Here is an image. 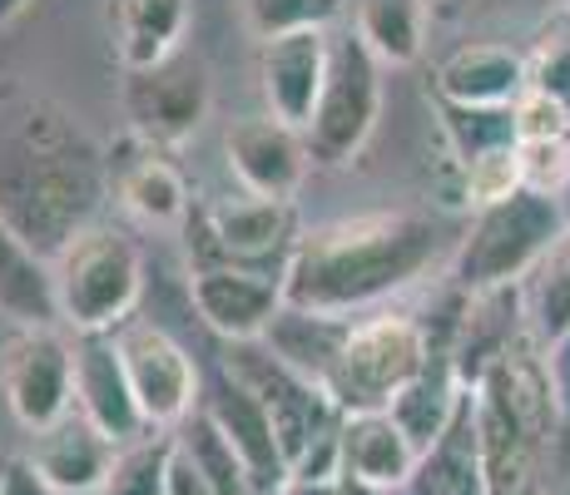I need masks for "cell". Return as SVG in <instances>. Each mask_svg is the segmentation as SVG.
Wrapping results in <instances>:
<instances>
[{
	"label": "cell",
	"mask_w": 570,
	"mask_h": 495,
	"mask_svg": "<svg viewBox=\"0 0 570 495\" xmlns=\"http://www.w3.org/2000/svg\"><path fill=\"white\" fill-rule=\"evenodd\" d=\"M105 204V159L65 109L26 105L0 135V224L60 258Z\"/></svg>",
	"instance_id": "1"
},
{
	"label": "cell",
	"mask_w": 570,
	"mask_h": 495,
	"mask_svg": "<svg viewBox=\"0 0 570 495\" xmlns=\"http://www.w3.org/2000/svg\"><path fill=\"white\" fill-rule=\"evenodd\" d=\"M436 224L426 214H357L333 218L298 234L283 268V303L313 313L353 317L412 278H422L436 258Z\"/></svg>",
	"instance_id": "2"
},
{
	"label": "cell",
	"mask_w": 570,
	"mask_h": 495,
	"mask_svg": "<svg viewBox=\"0 0 570 495\" xmlns=\"http://www.w3.org/2000/svg\"><path fill=\"white\" fill-rule=\"evenodd\" d=\"M561 426L551 367L535 337H517L476 387L481 495H546V451Z\"/></svg>",
	"instance_id": "3"
},
{
	"label": "cell",
	"mask_w": 570,
	"mask_h": 495,
	"mask_svg": "<svg viewBox=\"0 0 570 495\" xmlns=\"http://www.w3.org/2000/svg\"><path fill=\"white\" fill-rule=\"evenodd\" d=\"M60 317L75 333H115L135 317L145 293V258L139 244L119 228H80L55 258Z\"/></svg>",
	"instance_id": "4"
},
{
	"label": "cell",
	"mask_w": 570,
	"mask_h": 495,
	"mask_svg": "<svg viewBox=\"0 0 570 495\" xmlns=\"http://www.w3.org/2000/svg\"><path fill=\"white\" fill-rule=\"evenodd\" d=\"M566 214L561 198L541 194V189H517L501 204L481 208L471 234L456 248L452 278L462 283L466 293L481 288H501V283H517L525 268L546 258L556 244L566 238Z\"/></svg>",
	"instance_id": "5"
},
{
	"label": "cell",
	"mask_w": 570,
	"mask_h": 495,
	"mask_svg": "<svg viewBox=\"0 0 570 495\" xmlns=\"http://www.w3.org/2000/svg\"><path fill=\"white\" fill-rule=\"evenodd\" d=\"M436 357L432 337L422 323L402 313H377L367 323H353L343 352H337L333 372H327L323 392L337 402V412H387L402 387H412Z\"/></svg>",
	"instance_id": "6"
},
{
	"label": "cell",
	"mask_w": 570,
	"mask_h": 495,
	"mask_svg": "<svg viewBox=\"0 0 570 495\" xmlns=\"http://www.w3.org/2000/svg\"><path fill=\"white\" fill-rule=\"evenodd\" d=\"M382 109V60L363 46V36H333V65H327V85L317 99L308 129V159L323 169L353 164V154L367 145L372 125Z\"/></svg>",
	"instance_id": "7"
},
{
	"label": "cell",
	"mask_w": 570,
	"mask_h": 495,
	"mask_svg": "<svg viewBox=\"0 0 570 495\" xmlns=\"http://www.w3.org/2000/svg\"><path fill=\"white\" fill-rule=\"evenodd\" d=\"M218 367H224L234 382H244V387L268 406L273 432H278V446H283V456H288V471L298 466V456L317 442V436H327V432L343 426V412H337L333 396L317 387V382L298 377L293 367H283L263 337L228 343Z\"/></svg>",
	"instance_id": "8"
},
{
	"label": "cell",
	"mask_w": 570,
	"mask_h": 495,
	"mask_svg": "<svg viewBox=\"0 0 570 495\" xmlns=\"http://www.w3.org/2000/svg\"><path fill=\"white\" fill-rule=\"evenodd\" d=\"M208 105H214L208 65L184 46L149 70H125V119L135 139L155 149H174L199 135Z\"/></svg>",
	"instance_id": "9"
},
{
	"label": "cell",
	"mask_w": 570,
	"mask_h": 495,
	"mask_svg": "<svg viewBox=\"0 0 570 495\" xmlns=\"http://www.w3.org/2000/svg\"><path fill=\"white\" fill-rule=\"evenodd\" d=\"M298 244V214L293 198H234V204H214L199 218V248H194V268H258L278 273L288 268V253Z\"/></svg>",
	"instance_id": "10"
},
{
	"label": "cell",
	"mask_w": 570,
	"mask_h": 495,
	"mask_svg": "<svg viewBox=\"0 0 570 495\" xmlns=\"http://www.w3.org/2000/svg\"><path fill=\"white\" fill-rule=\"evenodd\" d=\"M119 357H125L129 387L139 396V412L155 432H169L184 416L199 406L204 382L199 367H194L189 347L159 323H145V317H129L125 327H115Z\"/></svg>",
	"instance_id": "11"
},
{
	"label": "cell",
	"mask_w": 570,
	"mask_h": 495,
	"mask_svg": "<svg viewBox=\"0 0 570 495\" xmlns=\"http://www.w3.org/2000/svg\"><path fill=\"white\" fill-rule=\"evenodd\" d=\"M0 392L26 432H46L75 412V347L55 327H20L0 357Z\"/></svg>",
	"instance_id": "12"
},
{
	"label": "cell",
	"mask_w": 570,
	"mask_h": 495,
	"mask_svg": "<svg viewBox=\"0 0 570 495\" xmlns=\"http://www.w3.org/2000/svg\"><path fill=\"white\" fill-rule=\"evenodd\" d=\"M224 154L244 194L293 198L308 179V139L278 115H244L224 129Z\"/></svg>",
	"instance_id": "13"
},
{
	"label": "cell",
	"mask_w": 570,
	"mask_h": 495,
	"mask_svg": "<svg viewBox=\"0 0 570 495\" xmlns=\"http://www.w3.org/2000/svg\"><path fill=\"white\" fill-rule=\"evenodd\" d=\"M327 65H333V30L327 26L288 30V36L263 40L258 80H263V99H268V115H278L293 129H308L327 85Z\"/></svg>",
	"instance_id": "14"
},
{
	"label": "cell",
	"mask_w": 570,
	"mask_h": 495,
	"mask_svg": "<svg viewBox=\"0 0 570 495\" xmlns=\"http://www.w3.org/2000/svg\"><path fill=\"white\" fill-rule=\"evenodd\" d=\"M199 406L224 426V436L234 442L238 461L248 466V481H254V495H283V486L293 481L288 456L278 446V432H273V416L268 406L258 402L244 382H234L224 367L204 382Z\"/></svg>",
	"instance_id": "15"
},
{
	"label": "cell",
	"mask_w": 570,
	"mask_h": 495,
	"mask_svg": "<svg viewBox=\"0 0 570 495\" xmlns=\"http://www.w3.org/2000/svg\"><path fill=\"white\" fill-rule=\"evenodd\" d=\"M75 412L90 416L115 446H129L145 432H155L139 412L135 387H129L115 333H80V343H75Z\"/></svg>",
	"instance_id": "16"
},
{
	"label": "cell",
	"mask_w": 570,
	"mask_h": 495,
	"mask_svg": "<svg viewBox=\"0 0 570 495\" xmlns=\"http://www.w3.org/2000/svg\"><path fill=\"white\" fill-rule=\"evenodd\" d=\"M189 297L224 343H248V337L268 333L273 313L283 307V278L278 273L218 263V268H194Z\"/></svg>",
	"instance_id": "17"
},
{
	"label": "cell",
	"mask_w": 570,
	"mask_h": 495,
	"mask_svg": "<svg viewBox=\"0 0 570 495\" xmlns=\"http://www.w3.org/2000/svg\"><path fill=\"white\" fill-rule=\"evenodd\" d=\"M115 456H119V446L85 412H70L55 426H46V432H36V451H30L40 476L60 495H95L105 486Z\"/></svg>",
	"instance_id": "18"
},
{
	"label": "cell",
	"mask_w": 570,
	"mask_h": 495,
	"mask_svg": "<svg viewBox=\"0 0 570 495\" xmlns=\"http://www.w3.org/2000/svg\"><path fill=\"white\" fill-rule=\"evenodd\" d=\"M521 293L517 283H501V288H481L471 293L466 317L456 327V347H452V367L462 377V387L476 392L481 377L507 357V347L521 337Z\"/></svg>",
	"instance_id": "19"
},
{
	"label": "cell",
	"mask_w": 570,
	"mask_h": 495,
	"mask_svg": "<svg viewBox=\"0 0 570 495\" xmlns=\"http://www.w3.org/2000/svg\"><path fill=\"white\" fill-rule=\"evenodd\" d=\"M0 317L16 327H55L60 317V288H55V258L30 248L16 228L0 224Z\"/></svg>",
	"instance_id": "20"
},
{
	"label": "cell",
	"mask_w": 570,
	"mask_h": 495,
	"mask_svg": "<svg viewBox=\"0 0 570 495\" xmlns=\"http://www.w3.org/2000/svg\"><path fill=\"white\" fill-rule=\"evenodd\" d=\"M407 495H481V432H476V392L462 396L452 426L416 456Z\"/></svg>",
	"instance_id": "21"
},
{
	"label": "cell",
	"mask_w": 570,
	"mask_h": 495,
	"mask_svg": "<svg viewBox=\"0 0 570 495\" xmlns=\"http://www.w3.org/2000/svg\"><path fill=\"white\" fill-rule=\"evenodd\" d=\"M347 333H353V317H333V313H313V307L283 303L278 313H273L263 343H268V352L283 362V367H293L298 377H308L323 387L333 362H337V352L347 343Z\"/></svg>",
	"instance_id": "22"
},
{
	"label": "cell",
	"mask_w": 570,
	"mask_h": 495,
	"mask_svg": "<svg viewBox=\"0 0 570 495\" xmlns=\"http://www.w3.org/2000/svg\"><path fill=\"white\" fill-rule=\"evenodd\" d=\"M343 471L367 486L402 491L416 471V446L392 412H353L343 416Z\"/></svg>",
	"instance_id": "23"
},
{
	"label": "cell",
	"mask_w": 570,
	"mask_h": 495,
	"mask_svg": "<svg viewBox=\"0 0 570 495\" xmlns=\"http://www.w3.org/2000/svg\"><path fill=\"white\" fill-rule=\"evenodd\" d=\"M525 85V60L507 46H466L436 70V95L456 105H517Z\"/></svg>",
	"instance_id": "24"
},
{
	"label": "cell",
	"mask_w": 570,
	"mask_h": 495,
	"mask_svg": "<svg viewBox=\"0 0 570 495\" xmlns=\"http://www.w3.org/2000/svg\"><path fill=\"white\" fill-rule=\"evenodd\" d=\"M466 392L471 387H462V377H456L452 352H436V357L426 362L422 377H416L412 387L397 392V402H392L387 412H392V422L407 432V442L416 446V456H422V451L432 446L446 426H452V416H456V406H462Z\"/></svg>",
	"instance_id": "25"
},
{
	"label": "cell",
	"mask_w": 570,
	"mask_h": 495,
	"mask_svg": "<svg viewBox=\"0 0 570 495\" xmlns=\"http://www.w3.org/2000/svg\"><path fill=\"white\" fill-rule=\"evenodd\" d=\"M145 145V139H139ZM119 204L149 228H174L189 218V184H184L179 164H169L155 145H145L135 164L119 169Z\"/></svg>",
	"instance_id": "26"
},
{
	"label": "cell",
	"mask_w": 570,
	"mask_h": 495,
	"mask_svg": "<svg viewBox=\"0 0 570 495\" xmlns=\"http://www.w3.org/2000/svg\"><path fill=\"white\" fill-rule=\"evenodd\" d=\"M119 26V65L149 70L179 50V36L189 26V0H115Z\"/></svg>",
	"instance_id": "27"
},
{
	"label": "cell",
	"mask_w": 570,
	"mask_h": 495,
	"mask_svg": "<svg viewBox=\"0 0 570 495\" xmlns=\"http://www.w3.org/2000/svg\"><path fill=\"white\" fill-rule=\"evenodd\" d=\"M436 115H442V135L452 145L456 164L517 145V109L511 105H456V99L436 95Z\"/></svg>",
	"instance_id": "28"
},
{
	"label": "cell",
	"mask_w": 570,
	"mask_h": 495,
	"mask_svg": "<svg viewBox=\"0 0 570 495\" xmlns=\"http://www.w3.org/2000/svg\"><path fill=\"white\" fill-rule=\"evenodd\" d=\"M357 36L382 65H412L422 55V0H363Z\"/></svg>",
	"instance_id": "29"
},
{
	"label": "cell",
	"mask_w": 570,
	"mask_h": 495,
	"mask_svg": "<svg viewBox=\"0 0 570 495\" xmlns=\"http://www.w3.org/2000/svg\"><path fill=\"white\" fill-rule=\"evenodd\" d=\"M174 436H179V442L189 446V456L204 466V476L214 481V491H218V495H254L248 466L238 461L234 442H228L224 426H218L214 416L204 412V406H194V412L184 416L179 426H174Z\"/></svg>",
	"instance_id": "30"
},
{
	"label": "cell",
	"mask_w": 570,
	"mask_h": 495,
	"mask_svg": "<svg viewBox=\"0 0 570 495\" xmlns=\"http://www.w3.org/2000/svg\"><path fill=\"white\" fill-rule=\"evenodd\" d=\"M169 451L174 436H139V442L119 446L115 466H109L105 486L95 495H169L164 491V476H169Z\"/></svg>",
	"instance_id": "31"
},
{
	"label": "cell",
	"mask_w": 570,
	"mask_h": 495,
	"mask_svg": "<svg viewBox=\"0 0 570 495\" xmlns=\"http://www.w3.org/2000/svg\"><path fill=\"white\" fill-rule=\"evenodd\" d=\"M525 189V169H521V145L476 154L471 164H462V204L471 208H491L501 198H511Z\"/></svg>",
	"instance_id": "32"
},
{
	"label": "cell",
	"mask_w": 570,
	"mask_h": 495,
	"mask_svg": "<svg viewBox=\"0 0 570 495\" xmlns=\"http://www.w3.org/2000/svg\"><path fill=\"white\" fill-rule=\"evenodd\" d=\"M343 0H244L248 30L258 40L268 36H288V30H308V26H333Z\"/></svg>",
	"instance_id": "33"
},
{
	"label": "cell",
	"mask_w": 570,
	"mask_h": 495,
	"mask_svg": "<svg viewBox=\"0 0 570 495\" xmlns=\"http://www.w3.org/2000/svg\"><path fill=\"white\" fill-rule=\"evenodd\" d=\"M511 109H517V145H561L570 135V105L546 90L525 85Z\"/></svg>",
	"instance_id": "34"
},
{
	"label": "cell",
	"mask_w": 570,
	"mask_h": 495,
	"mask_svg": "<svg viewBox=\"0 0 570 495\" xmlns=\"http://www.w3.org/2000/svg\"><path fill=\"white\" fill-rule=\"evenodd\" d=\"M525 80L531 90H546L570 105V40H541L535 60L525 65Z\"/></svg>",
	"instance_id": "35"
},
{
	"label": "cell",
	"mask_w": 570,
	"mask_h": 495,
	"mask_svg": "<svg viewBox=\"0 0 570 495\" xmlns=\"http://www.w3.org/2000/svg\"><path fill=\"white\" fill-rule=\"evenodd\" d=\"M521 169H525V189H541V194H556L570 169V149L566 139L561 145H521Z\"/></svg>",
	"instance_id": "36"
},
{
	"label": "cell",
	"mask_w": 570,
	"mask_h": 495,
	"mask_svg": "<svg viewBox=\"0 0 570 495\" xmlns=\"http://www.w3.org/2000/svg\"><path fill=\"white\" fill-rule=\"evenodd\" d=\"M164 491L169 495H218L214 481L204 476V466L189 456V446L174 436V451H169V476H164Z\"/></svg>",
	"instance_id": "37"
},
{
	"label": "cell",
	"mask_w": 570,
	"mask_h": 495,
	"mask_svg": "<svg viewBox=\"0 0 570 495\" xmlns=\"http://www.w3.org/2000/svg\"><path fill=\"white\" fill-rule=\"evenodd\" d=\"M0 495H60L30 456H0Z\"/></svg>",
	"instance_id": "38"
},
{
	"label": "cell",
	"mask_w": 570,
	"mask_h": 495,
	"mask_svg": "<svg viewBox=\"0 0 570 495\" xmlns=\"http://www.w3.org/2000/svg\"><path fill=\"white\" fill-rule=\"evenodd\" d=\"M546 367H551L556 412H561V426L570 432V333H561V337L551 343V357H546Z\"/></svg>",
	"instance_id": "39"
},
{
	"label": "cell",
	"mask_w": 570,
	"mask_h": 495,
	"mask_svg": "<svg viewBox=\"0 0 570 495\" xmlns=\"http://www.w3.org/2000/svg\"><path fill=\"white\" fill-rule=\"evenodd\" d=\"M337 495H407V491H387V486H367V481H357V476H337Z\"/></svg>",
	"instance_id": "40"
},
{
	"label": "cell",
	"mask_w": 570,
	"mask_h": 495,
	"mask_svg": "<svg viewBox=\"0 0 570 495\" xmlns=\"http://www.w3.org/2000/svg\"><path fill=\"white\" fill-rule=\"evenodd\" d=\"M283 495H337V481H288Z\"/></svg>",
	"instance_id": "41"
},
{
	"label": "cell",
	"mask_w": 570,
	"mask_h": 495,
	"mask_svg": "<svg viewBox=\"0 0 570 495\" xmlns=\"http://www.w3.org/2000/svg\"><path fill=\"white\" fill-rule=\"evenodd\" d=\"M26 6H30V0H0V20H16Z\"/></svg>",
	"instance_id": "42"
},
{
	"label": "cell",
	"mask_w": 570,
	"mask_h": 495,
	"mask_svg": "<svg viewBox=\"0 0 570 495\" xmlns=\"http://www.w3.org/2000/svg\"><path fill=\"white\" fill-rule=\"evenodd\" d=\"M556 198H561V214H566V224H570V169H566V179H561V189H556Z\"/></svg>",
	"instance_id": "43"
},
{
	"label": "cell",
	"mask_w": 570,
	"mask_h": 495,
	"mask_svg": "<svg viewBox=\"0 0 570 495\" xmlns=\"http://www.w3.org/2000/svg\"><path fill=\"white\" fill-rule=\"evenodd\" d=\"M561 495H570V486H566V491H561Z\"/></svg>",
	"instance_id": "44"
}]
</instances>
